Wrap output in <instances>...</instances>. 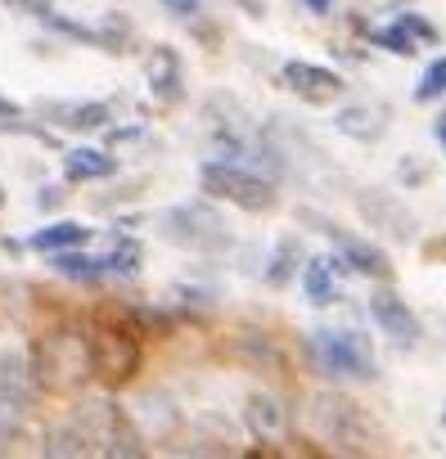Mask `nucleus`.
<instances>
[{
	"mask_svg": "<svg viewBox=\"0 0 446 459\" xmlns=\"http://www.w3.org/2000/svg\"><path fill=\"white\" fill-rule=\"evenodd\" d=\"M32 369L41 383V396H77L86 383H95V360H91V333L77 320L50 325L41 338H32Z\"/></svg>",
	"mask_w": 446,
	"mask_h": 459,
	"instance_id": "f257e3e1",
	"label": "nucleus"
},
{
	"mask_svg": "<svg viewBox=\"0 0 446 459\" xmlns=\"http://www.w3.org/2000/svg\"><path fill=\"white\" fill-rule=\"evenodd\" d=\"M307 428L316 432V441L329 455L365 459L374 450V423H370V414L347 392H338V387L311 392V401H307Z\"/></svg>",
	"mask_w": 446,
	"mask_h": 459,
	"instance_id": "f03ea898",
	"label": "nucleus"
},
{
	"mask_svg": "<svg viewBox=\"0 0 446 459\" xmlns=\"http://www.w3.org/2000/svg\"><path fill=\"white\" fill-rule=\"evenodd\" d=\"M86 333H91L95 383L104 392H118V387L136 383V374L144 365V333L127 316H95L86 325Z\"/></svg>",
	"mask_w": 446,
	"mask_h": 459,
	"instance_id": "7ed1b4c3",
	"label": "nucleus"
},
{
	"mask_svg": "<svg viewBox=\"0 0 446 459\" xmlns=\"http://www.w3.org/2000/svg\"><path fill=\"white\" fill-rule=\"evenodd\" d=\"M73 414H77V423L91 432L100 459H153V455H149V437L140 432V423L131 419V410L118 405L109 392L77 401Z\"/></svg>",
	"mask_w": 446,
	"mask_h": 459,
	"instance_id": "20e7f679",
	"label": "nucleus"
},
{
	"mask_svg": "<svg viewBox=\"0 0 446 459\" xmlns=\"http://www.w3.org/2000/svg\"><path fill=\"white\" fill-rule=\"evenodd\" d=\"M307 351H311V365L334 378V383H374L379 378V360H374V347L356 333V329H311L307 333Z\"/></svg>",
	"mask_w": 446,
	"mask_h": 459,
	"instance_id": "39448f33",
	"label": "nucleus"
},
{
	"mask_svg": "<svg viewBox=\"0 0 446 459\" xmlns=\"http://www.w3.org/2000/svg\"><path fill=\"white\" fill-rule=\"evenodd\" d=\"M198 185L207 198L216 203H231L249 216H262L275 207V180L262 176L258 167H244V162H221V158H203L198 162Z\"/></svg>",
	"mask_w": 446,
	"mask_h": 459,
	"instance_id": "423d86ee",
	"label": "nucleus"
},
{
	"mask_svg": "<svg viewBox=\"0 0 446 459\" xmlns=\"http://www.w3.org/2000/svg\"><path fill=\"white\" fill-rule=\"evenodd\" d=\"M158 235L185 253H221L231 248V230H226V216H221L207 198H189V203H176L167 212H158Z\"/></svg>",
	"mask_w": 446,
	"mask_h": 459,
	"instance_id": "0eeeda50",
	"label": "nucleus"
},
{
	"mask_svg": "<svg viewBox=\"0 0 446 459\" xmlns=\"http://www.w3.org/2000/svg\"><path fill=\"white\" fill-rule=\"evenodd\" d=\"M302 225H320V235L334 244V253L343 257V266H347L352 275H365V280H374V284H392V262H388V253H383L374 239L352 235L347 225H338V221H329V216H320V212H302Z\"/></svg>",
	"mask_w": 446,
	"mask_h": 459,
	"instance_id": "6e6552de",
	"label": "nucleus"
},
{
	"mask_svg": "<svg viewBox=\"0 0 446 459\" xmlns=\"http://www.w3.org/2000/svg\"><path fill=\"white\" fill-rule=\"evenodd\" d=\"M41 396L32 351L28 347H0V423H19Z\"/></svg>",
	"mask_w": 446,
	"mask_h": 459,
	"instance_id": "1a4fd4ad",
	"label": "nucleus"
},
{
	"mask_svg": "<svg viewBox=\"0 0 446 459\" xmlns=\"http://www.w3.org/2000/svg\"><path fill=\"white\" fill-rule=\"evenodd\" d=\"M365 311H370L374 329H379L388 342H397V347H415V342L424 338V325H419L415 307H410L392 284H374L370 298H365Z\"/></svg>",
	"mask_w": 446,
	"mask_h": 459,
	"instance_id": "9d476101",
	"label": "nucleus"
},
{
	"mask_svg": "<svg viewBox=\"0 0 446 459\" xmlns=\"http://www.w3.org/2000/svg\"><path fill=\"white\" fill-rule=\"evenodd\" d=\"M280 86H284L289 95H298L302 104H316V108L338 104V100L347 95L343 73H334V68H325V64H311V59H289V64L280 68Z\"/></svg>",
	"mask_w": 446,
	"mask_h": 459,
	"instance_id": "9b49d317",
	"label": "nucleus"
},
{
	"mask_svg": "<svg viewBox=\"0 0 446 459\" xmlns=\"http://www.w3.org/2000/svg\"><path fill=\"white\" fill-rule=\"evenodd\" d=\"M244 428H249V437L258 441V446H280L289 432H293V410H289V401L280 396V392H267V387H258V392H249V401H244Z\"/></svg>",
	"mask_w": 446,
	"mask_h": 459,
	"instance_id": "f8f14e48",
	"label": "nucleus"
},
{
	"mask_svg": "<svg viewBox=\"0 0 446 459\" xmlns=\"http://www.w3.org/2000/svg\"><path fill=\"white\" fill-rule=\"evenodd\" d=\"M144 82H149V95L162 108L185 104V64H180V55L171 46H153L144 55Z\"/></svg>",
	"mask_w": 446,
	"mask_h": 459,
	"instance_id": "ddd939ff",
	"label": "nucleus"
},
{
	"mask_svg": "<svg viewBox=\"0 0 446 459\" xmlns=\"http://www.w3.org/2000/svg\"><path fill=\"white\" fill-rule=\"evenodd\" d=\"M37 459H100L91 432L77 423V414H59L41 428V446Z\"/></svg>",
	"mask_w": 446,
	"mask_h": 459,
	"instance_id": "4468645a",
	"label": "nucleus"
},
{
	"mask_svg": "<svg viewBox=\"0 0 446 459\" xmlns=\"http://www.w3.org/2000/svg\"><path fill=\"white\" fill-rule=\"evenodd\" d=\"M41 117L55 122L59 131H77V135L113 126V108L104 100H55V104H41Z\"/></svg>",
	"mask_w": 446,
	"mask_h": 459,
	"instance_id": "2eb2a0df",
	"label": "nucleus"
},
{
	"mask_svg": "<svg viewBox=\"0 0 446 459\" xmlns=\"http://www.w3.org/2000/svg\"><path fill=\"white\" fill-rule=\"evenodd\" d=\"M343 275H347V266H343L338 253L334 257H307V266H302V293H307V302L311 307L343 302Z\"/></svg>",
	"mask_w": 446,
	"mask_h": 459,
	"instance_id": "dca6fc26",
	"label": "nucleus"
},
{
	"mask_svg": "<svg viewBox=\"0 0 446 459\" xmlns=\"http://www.w3.org/2000/svg\"><path fill=\"white\" fill-rule=\"evenodd\" d=\"M334 126H338V135H347L356 144H374L388 131V108L383 104H343L334 113Z\"/></svg>",
	"mask_w": 446,
	"mask_h": 459,
	"instance_id": "f3484780",
	"label": "nucleus"
},
{
	"mask_svg": "<svg viewBox=\"0 0 446 459\" xmlns=\"http://www.w3.org/2000/svg\"><path fill=\"white\" fill-rule=\"evenodd\" d=\"M118 176V158L109 149L95 144H77L64 153V180L68 185H95V180H113Z\"/></svg>",
	"mask_w": 446,
	"mask_h": 459,
	"instance_id": "a211bd4d",
	"label": "nucleus"
},
{
	"mask_svg": "<svg viewBox=\"0 0 446 459\" xmlns=\"http://www.w3.org/2000/svg\"><path fill=\"white\" fill-rule=\"evenodd\" d=\"M95 230L82 225V221H46L41 230L28 235V248L41 253V257H55V253H73V248H86Z\"/></svg>",
	"mask_w": 446,
	"mask_h": 459,
	"instance_id": "6ab92c4d",
	"label": "nucleus"
},
{
	"mask_svg": "<svg viewBox=\"0 0 446 459\" xmlns=\"http://www.w3.org/2000/svg\"><path fill=\"white\" fill-rule=\"evenodd\" d=\"M356 207L365 212V221H374V230H388L392 239H410L415 221H410V212H406L392 194H383V189H365V194L356 198Z\"/></svg>",
	"mask_w": 446,
	"mask_h": 459,
	"instance_id": "aec40b11",
	"label": "nucleus"
},
{
	"mask_svg": "<svg viewBox=\"0 0 446 459\" xmlns=\"http://www.w3.org/2000/svg\"><path fill=\"white\" fill-rule=\"evenodd\" d=\"M302 266H307V253H302V239L298 235H284L271 257H267V284L271 289H289L293 280H302Z\"/></svg>",
	"mask_w": 446,
	"mask_h": 459,
	"instance_id": "412c9836",
	"label": "nucleus"
},
{
	"mask_svg": "<svg viewBox=\"0 0 446 459\" xmlns=\"http://www.w3.org/2000/svg\"><path fill=\"white\" fill-rule=\"evenodd\" d=\"M100 262H104V280H136L140 266H144V248H140V239L118 235V239L100 253Z\"/></svg>",
	"mask_w": 446,
	"mask_h": 459,
	"instance_id": "4be33fe9",
	"label": "nucleus"
},
{
	"mask_svg": "<svg viewBox=\"0 0 446 459\" xmlns=\"http://www.w3.org/2000/svg\"><path fill=\"white\" fill-rule=\"evenodd\" d=\"M50 271L73 280V284H104V262L91 257L86 248H73V253H55L50 257Z\"/></svg>",
	"mask_w": 446,
	"mask_h": 459,
	"instance_id": "5701e85b",
	"label": "nucleus"
},
{
	"mask_svg": "<svg viewBox=\"0 0 446 459\" xmlns=\"http://www.w3.org/2000/svg\"><path fill=\"white\" fill-rule=\"evenodd\" d=\"M370 41L379 46V50H388V55H397V59H415L424 46L401 28V23H388V28H379V32H370Z\"/></svg>",
	"mask_w": 446,
	"mask_h": 459,
	"instance_id": "b1692460",
	"label": "nucleus"
},
{
	"mask_svg": "<svg viewBox=\"0 0 446 459\" xmlns=\"http://www.w3.org/2000/svg\"><path fill=\"white\" fill-rule=\"evenodd\" d=\"M46 28H50V32H59V37H68V41H77V46H95V50H104V32H100V28H91V23H77V19L50 14V19H46Z\"/></svg>",
	"mask_w": 446,
	"mask_h": 459,
	"instance_id": "393cba45",
	"label": "nucleus"
},
{
	"mask_svg": "<svg viewBox=\"0 0 446 459\" xmlns=\"http://www.w3.org/2000/svg\"><path fill=\"white\" fill-rule=\"evenodd\" d=\"M437 100H446V55L433 59L419 73V86H415V104H437Z\"/></svg>",
	"mask_w": 446,
	"mask_h": 459,
	"instance_id": "a878e982",
	"label": "nucleus"
},
{
	"mask_svg": "<svg viewBox=\"0 0 446 459\" xmlns=\"http://www.w3.org/2000/svg\"><path fill=\"white\" fill-rule=\"evenodd\" d=\"M10 14H19V19H37V23H46L50 14H55V0H0Z\"/></svg>",
	"mask_w": 446,
	"mask_h": 459,
	"instance_id": "bb28decb",
	"label": "nucleus"
},
{
	"mask_svg": "<svg viewBox=\"0 0 446 459\" xmlns=\"http://www.w3.org/2000/svg\"><path fill=\"white\" fill-rule=\"evenodd\" d=\"M397 23H401V28H406V32H410L419 46H437V28H433L428 19H419V14H401Z\"/></svg>",
	"mask_w": 446,
	"mask_h": 459,
	"instance_id": "cd10ccee",
	"label": "nucleus"
},
{
	"mask_svg": "<svg viewBox=\"0 0 446 459\" xmlns=\"http://www.w3.org/2000/svg\"><path fill=\"white\" fill-rule=\"evenodd\" d=\"M158 5H162L167 14H176V19H185V23H194V19L203 14V0H158Z\"/></svg>",
	"mask_w": 446,
	"mask_h": 459,
	"instance_id": "c85d7f7f",
	"label": "nucleus"
},
{
	"mask_svg": "<svg viewBox=\"0 0 446 459\" xmlns=\"http://www.w3.org/2000/svg\"><path fill=\"white\" fill-rule=\"evenodd\" d=\"M64 198H68V189H64V185H46V189L37 194V207H41V212H50V207H59Z\"/></svg>",
	"mask_w": 446,
	"mask_h": 459,
	"instance_id": "c756f323",
	"label": "nucleus"
},
{
	"mask_svg": "<svg viewBox=\"0 0 446 459\" xmlns=\"http://www.w3.org/2000/svg\"><path fill=\"white\" fill-rule=\"evenodd\" d=\"M10 122H23V104H14L10 95H0V126H10Z\"/></svg>",
	"mask_w": 446,
	"mask_h": 459,
	"instance_id": "7c9ffc66",
	"label": "nucleus"
},
{
	"mask_svg": "<svg viewBox=\"0 0 446 459\" xmlns=\"http://www.w3.org/2000/svg\"><path fill=\"white\" fill-rule=\"evenodd\" d=\"M14 441H19V423H0V459L14 450Z\"/></svg>",
	"mask_w": 446,
	"mask_h": 459,
	"instance_id": "2f4dec72",
	"label": "nucleus"
},
{
	"mask_svg": "<svg viewBox=\"0 0 446 459\" xmlns=\"http://www.w3.org/2000/svg\"><path fill=\"white\" fill-rule=\"evenodd\" d=\"M433 140L442 144V153H446V104H442V113L433 117Z\"/></svg>",
	"mask_w": 446,
	"mask_h": 459,
	"instance_id": "473e14b6",
	"label": "nucleus"
},
{
	"mask_svg": "<svg viewBox=\"0 0 446 459\" xmlns=\"http://www.w3.org/2000/svg\"><path fill=\"white\" fill-rule=\"evenodd\" d=\"M231 459H275V450H271V446H249V450H240V455H231Z\"/></svg>",
	"mask_w": 446,
	"mask_h": 459,
	"instance_id": "72a5a7b5",
	"label": "nucleus"
},
{
	"mask_svg": "<svg viewBox=\"0 0 446 459\" xmlns=\"http://www.w3.org/2000/svg\"><path fill=\"white\" fill-rule=\"evenodd\" d=\"M302 5H307V10L316 14V19H325V14H329V10L338 5V0H302Z\"/></svg>",
	"mask_w": 446,
	"mask_h": 459,
	"instance_id": "f704fd0d",
	"label": "nucleus"
},
{
	"mask_svg": "<svg viewBox=\"0 0 446 459\" xmlns=\"http://www.w3.org/2000/svg\"><path fill=\"white\" fill-rule=\"evenodd\" d=\"M240 5H244V10L253 14V19H262V5H258V0H240Z\"/></svg>",
	"mask_w": 446,
	"mask_h": 459,
	"instance_id": "c9c22d12",
	"label": "nucleus"
},
{
	"mask_svg": "<svg viewBox=\"0 0 446 459\" xmlns=\"http://www.w3.org/2000/svg\"><path fill=\"white\" fill-rule=\"evenodd\" d=\"M0 207H5V185H0Z\"/></svg>",
	"mask_w": 446,
	"mask_h": 459,
	"instance_id": "e433bc0d",
	"label": "nucleus"
},
{
	"mask_svg": "<svg viewBox=\"0 0 446 459\" xmlns=\"http://www.w3.org/2000/svg\"><path fill=\"white\" fill-rule=\"evenodd\" d=\"M442 428H446V410H442Z\"/></svg>",
	"mask_w": 446,
	"mask_h": 459,
	"instance_id": "4c0bfd02",
	"label": "nucleus"
}]
</instances>
